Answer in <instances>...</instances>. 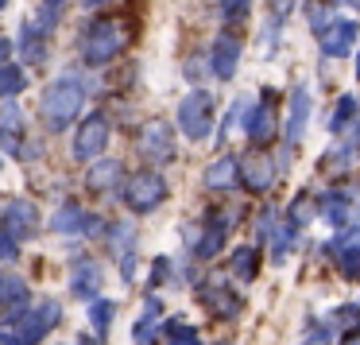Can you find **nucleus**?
Listing matches in <instances>:
<instances>
[{
  "label": "nucleus",
  "instance_id": "obj_1",
  "mask_svg": "<svg viewBox=\"0 0 360 345\" xmlns=\"http://www.w3.org/2000/svg\"><path fill=\"white\" fill-rule=\"evenodd\" d=\"M86 94H89V86H86V78H82L78 70H66V74H58L55 82H47L43 94H39L43 128L55 132V136H63L70 125H78L82 109H86Z\"/></svg>",
  "mask_w": 360,
  "mask_h": 345
},
{
  "label": "nucleus",
  "instance_id": "obj_2",
  "mask_svg": "<svg viewBox=\"0 0 360 345\" xmlns=\"http://www.w3.org/2000/svg\"><path fill=\"white\" fill-rule=\"evenodd\" d=\"M128 39H132V32H128L124 20H117V16H94V20H86V27H82V35H78L82 63L94 66V70H97V66L117 63V58L128 51Z\"/></svg>",
  "mask_w": 360,
  "mask_h": 345
},
{
  "label": "nucleus",
  "instance_id": "obj_3",
  "mask_svg": "<svg viewBox=\"0 0 360 345\" xmlns=\"http://www.w3.org/2000/svg\"><path fill=\"white\" fill-rule=\"evenodd\" d=\"M236 218H240V213H236L233 206H225V210L217 206V210H205V218L198 221V225L182 229V241H186L190 260L210 264L213 256H221V249H225V241H229V229L236 225Z\"/></svg>",
  "mask_w": 360,
  "mask_h": 345
},
{
  "label": "nucleus",
  "instance_id": "obj_4",
  "mask_svg": "<svg viewBox=\"0 0 360 345\" xmlns=\"http://www.w3.org/2000/svg\"><path fill=\"white\" fill-rule=\"evenodd\" d=\"M167 198H171V182H167L163 171H155V167L132 171L124 179V187H120V202H124V210L136 213V218H148V213L163 210Z\"/></svg>",
  "mask_w": 360,
  "mask_h": 345
},
{
  "label": "nucleus",
  "instance_id": "obj_5",
  "mask_svg": "<svg viewBox=\"0 0 360 345\" xmlns=\"http://www.w3.org/2000/svg\"><path fill=\"white\" fill-rule=\"evenodd\" d=\"M213 120H217V101H213L210 89L194 86L186 97L179 101V109H174V125H179V132L186 136L190 144H205L213 136Z\"/></svg>",
  "mask_w": 360,
  "mask_h": 345
},
{
  "label": "nucleus",
  "instance_id": "obj_6",
  "mask_svg": "<svg viewBox=\"0 0 360 345\" xmlns=\"http://www.w3.org/2000/svg\"><path fill=\"white\" fill-rule=\"evenodd\" d=\"M0 148H4V156L20 159V163L43 159V144L35 136H27V117L16 101H0Z\"/></svg>",
  "mask_w": 360,
  "mask_h": 345
},
{
  "label": "nucleus",
  "instance_id": "obj_7",
  "mask_svg": "<svg viewBox=\"0 0 360 345\" xmlns=\"http://www.w3.org/2000/svg\"><path fill=\"white\" fill-rule=\"evenodd\" d=\"M194 299L213 322H236L244 310V299L236 291V283H229L225 275H202L194 283Z\"/></svg>",
  "mask_w": 360,
  "mask_h": 345
},
{
  "label": "nucleus",
  "instance_id": "obj_8",
  "mask_svg": "<svg viewBox=\"0 0 360 345\" xmlns=\"http://www.w3.org/2000/svg\"><path fill=\"white\" fill-rule=\"evenodd\" d=\"M47 229L55 237H89V241H97V237H101V241H105L109 221H105L101 213H89L78 198H66V202H58L55 213L47 218Z\"/></svg>",
  "mask_w": 360,
  "mask_h": 345
},
{
  "label": "nucleus",
  "instance_id": "obj_9",
  "mask_svg": "<svg viewBox=\"0 0 360 345\" xmlns=\"http://www.w3.org/2000/svg\"><path fill=\"white\" fill-rule=\"evenodd\" d=\"M58 326H63V303H58L55 295H39L27 306L24 318L12 326V334H16L20 345H43Z\"/></svg>",
  "mask_w": 360,
  "mask_h": 345
},
{
  "label": "nucleus",
  "instance_id": "obj_10",
  "mask_svg": "<svg viewBox=\"0 0 360 345\" xmlns=\"http://www.w3.org/2000/svg\"><path fill=\"white\" fill-rule=\"evenodd\" d=\"M136 151L143 156V163L148 167H167L174 163V156H179V144H174V128L167 125L163 117H151L140 125V132H136Z\"/></svg>",
  "mask_w": 360,
  "mask_h": 345
},
{
  "label": "nucleus",
  "instance_id": "obj_11",
  "mask_svg": "<svg viewBox=\"0 0 360 345\" xmlns=\"http://www.w3.org/2000/svg\"><path fill=\"white\" fill-rule=\"evenodd\" d=\"M35 12V8H32ZM58 16L47 8H39L35 16L24 20V27H20V55H24V66H43L51 55V32H55Z\"/></svg>",
  "mask_w": 360,
  "mask_h": 345
},
{
  "label": "nucleus",
  "instance_id": "obj_12",
  "mask_svg": "<svg viewBox=\"0 0 360 345\" xmlns=\"http://www.w3.org/2000/svg\"><path fill=\"white\" fill-rule=\"evenodd\" d=\"M109 140H112L109 117H105V113H86V117L78 120V128H74L70 151H74L78 163H97V159L105 156V148H109Z\"/></svg>",
  "mask_w": 360,
  "mask_h": 345
},
{
  "label": "nucleus",
  "instance_id": "obj_13",
  "mask_svg": "<svg viewBox=\"0 0 360 345\" xmlns=\"http://www.w3.org/2000/svg\"><path fill=\"white\" fill-rule=\"evenodd\" d=\"M32 303H35L32 283H27L20 272H12V268L0 264V326L12 330L27 314V306H32Z\"/></svg>",
  "mask_w": 360,
  "mask_h": 345
},
{
  "label": "nucleus",
  "instance_id": "obj_14",
  "mask_svg": "<svg viewBox=\"0 0 360 345\" xmlns=\"http://www.w3.org/2000/svg\"><path fill=\"white\" fill-rule=\"evenodd\" d=\"M105 249L117 260L120 280L136 283V275H140V256H136V225L132 221H109V229H105Z\"/></svg>",
  "mask_w": 360,
  "mask_h": 345
},
{
  "label": "nucleus",
  "instance_id": "obj_15",
  "mask_svg": "<svg viewBox=\"0 0 360 345\" xmlns=\"http://www.w3.org/2000/svg\"><path fill=\"white\" fill-rule=\"evenodd\" d=\"M66 291L78 303H94L105 291V264L97 256H74L66 268Z\"/></svg>",
  "mask_w": 360,
  "mask_h": 345
},
{
  "label": "nucleus",
  "instance_id": "obj_16",
  "mask_svg": "<svg viewBox=\"0 0 360 345\" xmlns=\"http://www.w3.org/2000/svg\"><path fill=\"white\" fill-rule=\"evenodd\" d=\"M0 225L24 244V241H35L43 233V213L32 198H8V202L0 206Z\"/></svg>",
  "mask_w": 360,
  "mask_h": 345
},
{
  "label": "nucleus",
  "instance_id": "obj_17",
  "mask_svg": "<svg viewBox=\"0 0 360 345\" xmlns=\"http://www.w3.org/2000/svg\"><path fill=\"white\" fill-rule=\"evenodd\" d=\"M310 113H314V97H310V86H295L287 97V120H283L279 136H283V148L295 151L302 144L306 128H310Z\"/></svg>",
  "mask_w": 360,
  "mask_h": 345
},
{
  "label": "nucleus",
  "instance_id": "obj_18",
  "mask_svg": "<svg viewBox=\"0 0 360 345\" xmlns=\"http://www.w3.org/2000/svg\"><path fill=\"white\" fill-rule=\"evenodd\" d=\"M279 94L275 89H264V97H259L256 105H252L248 120H244V136H248L256 148H264V144H271L275 136H279Z\"/></svg>",
  "mask_w": 360,
  "mask_h": 345
},
{
  "label": "nucleus",
  "instance_id": "obj_19",
  "mask_svg": "<svg viewBox=\"0 0 360 345\" xmlns=\"http://www.w3.org/2000/svg\"><path fill=\"white\" fill-rule=\"evenodd\" d=\"M275 159L264 156V151H248V156H240V167H236V175H240V187L248 190V194H267V190L275 187Z\"/></svg>",
  "mask_w": 360,
  "mask_h": 345
},
{
  "label": "nucleus",
  "instance_id": "obj_20",
  "mask_svg": "<svg viewBox=\"0 0 360 345\" xmlns=\"http://www.w3.org/2000/svg\"><path fill=\"white\" fill-rule=\"evenodd\" d=\"M356 43H360V24L356 20H345V16H337L333 24L318 35L321 58H349L352 51H356Z\"/></svg>",
  "mask_w": 360,
  "mask_h": 345
},
{
  "label": "nucleus",
  "instance_id": "obj_21",
  "mask_svg": "<svg viewBox=\"0 0 360 345\" xmlns=\"http://www.w3.org/2000/svg\"><path fill=\"white\" fill-rule=\"evenodd\" d=\"M240 55H244V43L236 39L233 32H221L217 39L210 43V74L217 82H233L236 78V66H240Z\"/></svg>",
  "mask_w": 360,
  "mask_h": 345
},
{
  "label": "nucleus",
  "instance_id": "obj_22",
  "mask_svg": "<svg viewBox=\"0 0 360 345\" xmlns=\"http://www.w3.org/2000/svg\"><path fill=\"white\" fill-rule=\"evenodd\" d=\"M124 163L120 159H97V163H89L86 167V190L94 198H109V194H117L120 198V187H124Z\"/></svg>",
  "mask_w": 360,
  "mask_h": 345
},
{
  "label": "nucleus",
  "instance_id": "obj_23",
  "mask_svg": "<svg viewBox=\"0 0 360 345\" xmlns=\"http://www.w3.org/2000/svg\"><path fill=\"white\" fill-rule=\"evenodd\" d=\"M159 326H163V299L155 291L143 295L140 318L132 322V341L136 345H159Z\"/></svg>",
  "mask_w": 360,
  "mask_h": 345
},
{
  "label": "nucleus",
  "instance_id": "obj_24",
  "mask_svg": "<svg viewBox=\"0 0 360 345\" xmlns=\"http://www.w3.org/2000/svg\"><path fill=\"white\" fill-rule=\"evenodd\" d=\"M236 167H240V156H233V151H221V156L202 171L205 190H213V194H229V190H236V182H240Z\"/></svg>",
  "mask_w": 360,
  "mask_h": 345
},
{
  "label": "nucleus",
  "instance_id": "obj_25",
  "mask_svg": "<svg viewBox=\"0 0 360 345\" xmlns=\"http://www.w3.org/2000/svg\"><path fill=\"white\" fill-rule=\"evenodd\" d=\"M159 345H205V341H202V330L190 318L171 314V318H163V326H159Z\"/></svg>",
  "mask_w": 360,
  "mask_h": 345
},
{
  "label": "nucleus",
  "instance_id": "obj_26",
  "mask_svg": "<svg viewBox=\"0 0 360 345\" xmlns=\"http://www.w3.org/2000/svg\"><path fill=\"white\" fill-rule=\"evenodd\" d=\"M229 275H233L236 283H252L259 275V249L256 244H236L233 252H229Z\"/></svg>",
  "mask_w": 360,
  "mask_h": 345
},
{
  "label": "nucleus",
  "instance_id": "obj_27",
  "mask_svg": "<svg viewBox=\"0 0 360 345\" xmlns=\"http://www.w3.org/2000/svg\"><path fill=\"white\" fill-rule=\"evenodd\" d=\"M356 117H360L356 97H352V94H341V97H337V105H333V113L326 117V132H329V136H341Z\"/></svg>",
  "mask_w": 360,
  "mask_h": 345
},
{
  "label": "nucleus",
  "instance_id": "obj_28",
  "mask_svg": "<svg viewBox=\"0 0 360 345\" xmlns=\"http://www.w3.org/2000/svg\"><path fill=\"white\" fill-rule=\"evenodd\" d=\"M27 89V66L24 63H4L0 66V101H16Z\"/></svg>",
  "mask_w": 360,
  "mask_h": 345
},
{
  "label": "nucleus",
  "instance_id": "obj_29",
  "mask_svg": "<svg viewBox=\"0 0 360 345\" xmlns=\"http://www.w3.org/2000/svg\"><path fill=\"white\" fill-rule=\"evenodd\" d=\"M112 318H117V303H112V299H94V303H89V334L94 337H109V330H112Z\"/></svg>",
  "mask_w": 360,
  "mask_h": 345
},
{
  "label": "nucleus",
  "instance_id": "obj_30",
  "mask_svg": "<svg viewBox=\"0 0 360 345\" xmlns=\"http://www.w3.org/2000/svg\"><path fill=\"white\" fill-rule=\"evenodd\" d=\"M352 163H356V151H352L349 144H341V140H333L329 151L318 159V167L326 175H345V171H352Z\"/></svg>",
  "mask_w": 360,
  "mask_h": 345
},
{
  "label": "nucleus",
  "instance_id": "obj_31",
  "mask_svg": "<svg viewBox=\"0 0 360 345\" xmlns=\"http://www.w3.org/2000/svg\"><path fill=\"white\" fill-rule=\"evenodd\" d=\"M283 218H287L290 225H295L298 233H302V229L310 225L314 218H318V206H314V194H310V190H302V194H295V202H290L287 210H283Z\"/></svg>",
  "mask_w": 360,
  "mask_h": 345
},
{
  "label": "nucleus",
  "instance_id": "obj_32",
  "mask_svg": "<svg viewBox=\"0 0 360 345\" xmlns=\"http://www.w3.org/2000/svg\"><path fill=\"white\" fill-rule=\"evenodd\" d=\"M333 8H337L333 0H302L306 24H310V32H314V35H321V32H326V27L337 20V16H333Z\"/></svg>",
  "mask_w": 360,
  "mask_h": 345
},
{
  "label": "nucleus",
  "instance_id": "obj_33",
  "mask_svg": "<svg viewBox=\"0 0 360 345\" xmlns=\"http://www.w3.org/2000/svg\"><path fill=\"white\" fill-rule=\"evenodd\" d=\"M252 105H256V101H252V97H248V94H240V97H236V101H233V105H229V113H225V120H221V128H217V144H225V140H229V132H233V128H236V125H240V128H244V120H248V113H252Z\"/></svg>",
  "mask_w": 360,
  "mask_h": 345
},
{
  "label": "nucleus",
  "instance_id": "obj_34",
  "mask_svg": "<svg viewBox=\"0 0 360 345\" xmlns=\"http://www.w3.org/2000/svg\"><path fill=\"white\" fill-rule=\"evenodd\" d=\"M333 264H337V272H341L349 283H360V244H352V249H341V252L333 256Z\"/></svg>",
  "mask_w": 360,
  "mask_h": 345
},
{
  "label": "nucleus",
  "instance_id": "obj_35",
  "mask_svg": "<svg viewBox=\"0 0 360 345\" xmlns=\"http://www.w3.org/2000/svg\"><path fill=\"white\" fill-rule=\"evenodd\" d=\"M279 218H283V210H275L271 202H267V206H259L256 221H252V225H256V241H259V244H267V237L275 233V225H279Z\"/></svg>",
  "mask_w": 360,
  "mask_h": 345
},
{
  "label": "nucleus",
  "instance_id": "obj_36",
  "mask_svg": "<svg viewBox=\"0 0 360 345\" xmlns=\"http://www.w3.org/2000/svg\"><path fill=\"white\" fill-rule=\"evenodd\" d=\"M217 12L225 24H240V20H248L252 0H217Z\"/></svg>",
  "mask_w": 360,
  "mask_h": 345
},
{
  "label": "nucleus",
  "instance_id": "obj_37",
  "mask_svg": "<svg viewBox=\"0 0 360 345\" xmlns=\"http://www.w3.org/2000/svg\"><path fill=\"white\" fill-rule=\"evenodd\" d=\"M20 249H24V244H20L16 237L8 233V229L0 225V264H4V268L16 264V260H20Z\"/></svg>",
  "mask_w": 360,
  "mask_h": 345
},
{
  "label": "nucleus",
  "instance_id": "obj_38",
  "mask_svg": "<svg viewBox=\"0 0 360 345\" xmlns=\"http://www.w3.org/2000/svg\"><path fill=\"white\" fill-rule=\"evenodd\" d=\"M182 70H186V82H202L205 70H210V58L194 55V58H186V66H182Z\"/></svg>",
  "mask_w": 360,
  "mask_h": 345
},
{
  "label": "nucleus",
  "instance_id": "obj_39",
  "mask_svg": "<svg viewBox=\"0 0 360 345\" xmlns=\"http://www.w3.org/2000/svg\"><path fill=\"white\" fill-rule=\"evenodd\" d=\"M12 51H16V43H12L8 35H0V66L12 63Z\"/></svg>",
  "mask_w": 360,
  "mask_h": 345
},
{
  "label": "nucleus",
  "instance_id": "obj_40",
  "mask_svg": "<svg viewBox=\"0 0 360 345\" xmlns=\"http://www.w3.org/2000/svg\"><path fill=\"white\" fill-rule=\"evenodd\" d=\"M74 345H105L101 337H94V334H78L74 337Z\"/></svg>",
  "mask_w": 360,
  "mask_h": 345
},
{
  "label": "nucleus",
  "instance_id": "obj_41",
  "mask_svg": "<svg viewBox=\"0 0 360 345\" xmlns=\"http://www.w3.org/2000/svg\"><path fill=\"white\" fill-rule=\"evenodd\" d=\"M39 8H47V12H55V16H58V8H66V0H43Z\"/></svg>",
  "mask_w": 360,
  "mask_h": 345
},
{
  "label": "nucleus",
  "instance_id": "obj_42",
  "mask_svg": "<svg viewBox=\"0 0 360 345\" xmlns=\"http://www.w3.org/2000/svg\"><path fill=\"white\" fill-rule=\"evenodd\" d=\"M0 345H20V341H16V334H12V330L0 326Z\"/></svg>",
  "mask_w": 360,
  "mask_h": 345
},
{
  "label": "nucleus",
  "instance_id": "obj_43",
  "mask_svg": "<svg viewBox=\"0 0 360 345\" xmlns=\"http://www.w3.org/2000/svg\"><path fill=\"white\" fill-rule=\"evenodd\" d=\"M105 4H109V0H82V8H89V12H94V8H105Z\"/></svg>",
  "mask_w": 360,
  "mask_h": 345
},
{
  "label": "nucleus",
  "instance_id": "obj_44",
  "mask_svg": "<svg viewBox=\"0 0 360 345\" xmlns=\"http://www.w3.org/2000/svg\"><path fill=\"white\" fill-rule=\"evenodd\" d=\"M8 4H12V0H0V12H4V8H8Z\"/></svg>",
  "mask_w": 360,
  "mask_h": 345
},
{
  "label": "nucleus",
  "instance_id": "obj_45",
  "mask_svg": "<svg viewBox=\"0 0 360 345\" xmlns=\"http://www.w3.org/2000/svg\"><path fill=\"white\" fill-rule=\"evenodd\" d=\"M356 78H360V51H356Z\"/></svg>",
  "mask_w": 360,
  "mask_h": 345
},
{
  "label": "nucleus",
  "instance_id": "obj_46",
  "mask_svg": "<svg viewBox=\"0 0 360 345\" xmlns=\"http://www.w3.org/2000/svg\"><path fill=\"white\" fill-rule=\"evenodd\" d=\"M356 326H360V303H356Z\"/></svg>",
  "mask_w": 360,
  "mask_h": 345
},
{
  "label": "nucleus",
  "instance_id": "obj_47",
  "mask_svg": "<svg viewBox=\"0 0 360 345\" xmlns=\"http://www.w3.org/2000/svg\"><path fill=\"white\" fill-rule=\"evenodd\" d=\"M217 345H233V341H217Z\"/></svg>",
  "mask_w": 360,
  "mask_h": 345
},
{
  "label": "nucleus",
  "instance_id": "obj_48",
  "mask_svg": "<svg viewBox=\"0 0 360 345\" xmlns=\"http://www.w3.org/2000/svg\"><path fill=\"white\" fill-rule=\"evenodd\" d=\"M349 4H360V0H349Z\"/></svg>",
  "mask_w": 360,
  "mask_h": 345
},
{
  "label": "nucleus",
  "instance_id": "obj_49",
  "mask_svg": "<svg viewBox=\"0 0 360 345\" xmlns=\"http://www.w3.org/2000/svg\"><path fill=\"white\" fill-rule=\"evenodd\" d=\"M0 167H4V156H0Z\"/></svg>",
  "mask_w": 360,
  "mask_h": 345
},
{
  "label": "nucleus",
  "instance_id": "obj_50",
  "mask_svg": "<svg viewBox=\"0 0 360 345\" xmlns=\"http://www.w3.org/2000/svg\"><path fill=\"white\" fill-rule=\"evenodd\" d=\"M63 345H66V341H63ZM70 345H74V341H70Z\"/></svg>",
  "mask_w": 360,
  "mask_h": 345
}]
</instances>
